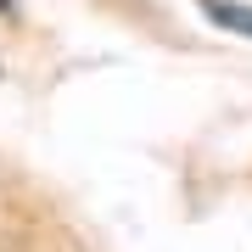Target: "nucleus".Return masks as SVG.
I'll use <instances>...</instances> for the list:
<instances>
[{
    "label": "nucleus",
    "mask_w": 252,
    "mask_h": 252,
    "mask_svg": "<svg viewBox=\"0 0 252 252\" xmlns=\"http://www.w3.org/2000/svg\"><path fill=\"white\" fill-rule=\"evenodd\" d=\"M196 6H202V17H207V23H219L224 34L252 39V6H241V0H196Z\"/></svg>",
    "instance_id": "f257e3e1"
}]
</instances>
